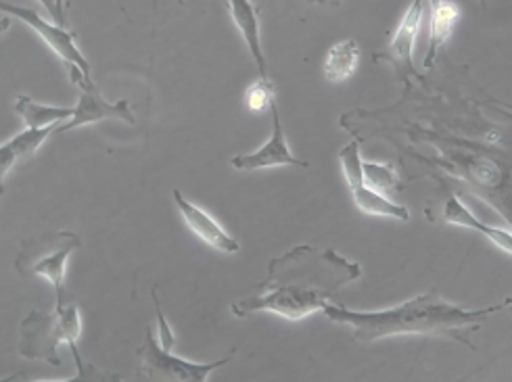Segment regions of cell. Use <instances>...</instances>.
Returning a JSON list of instances; mask_svg holds the SVG:
<instances>
[{
    "label": "cell",
    "mask_w": 512,
    "mask_h": 382,
    "mask_svg": "<svg viewBox=\"0 0 512 382\" xmlns=\"http://www.w3.org/2000/svg\"><path fill=\"white\" fill-rule=\"evenodd\" d=\"M360 276L362 268L337 251L301 245L274 257L266 280L255 286L249 297L232 303L230 312L237 318L270 312L299 322L331 303H339L341 286Z\"/></svg>",
    "instance_id": "cell-1"
},
{
    "label": "cell",
    "mask_w": 512,
    "mask_h": 382,
    "mask_svg": "<svg viewBox=\"0 0 512 382\" xmlns=\"http://www.w3.org/2000/svg\"><path fill=\"white\" fill-rule=\"evenodd\" d=\"M510 305L512 299H504L492 307L464 309L446 301L433 289L395 307L381 309V312H354L341 303H331L322 312L335 324L352 326L358 343H375L387 337H402V334H421V337L454 339L475 349L467 334L475 332L487 318Z\"/></svg>",
    "instance_id": "cell-2"
},
{
    "label": "cell",
    "mask_w": 512,
    "mask_h": 382,
    "mask_svg": "<svg viewBox=\"0 0 512 382\" xmlns=\"http://www.w3.org/2000/svg\"><path fill=\"white\" fill-rule=\"evenodd\" d=\"M80 332L82 318L76 303L55 305L53 314H40L32 309L28 318L19 324L17 351L26 360H42L59 368L61 357L57 353V345H76Z\"/></svg>",
    "instance_id": "cell-3"
},
{
    "label": "cell",
    "mask_w": 512,
    "mask_h": 382,
    "mask_svg": "<svg viewBox=\"0 0 512 382\" xmlns=\"http://www.w3.org/2000/svg\"><path fill=\"white\" fill-rule=\"evenodd\" d=\"M82 247V238L76 232H53L26 238L15 259V270L21 278L42 276L53 284L57 305L65 299V264L67 257Z\"/></svg>",
    "instance_id": "cell-4"
},
{
    "label": "cell",
    "mask_w": 512,
    "mask_h": 382,
    "mask_svg": "<svg viewBox=\"0 0 512 382\" xmlns=\"http://www.w3.org/2000/svg\"><path fill=\"white\" fill-rule=\"evenodd\" d=\"M232 349L226 357L212 364H197L182 360V357L172 355V351H166L161 345H157V339L153 332L147 328L145 345L136 351L138 364H141V376L147 380H168V382H205L216 368L226 366L232 357H235Z\"/></svg>",
    "instance_id": "cell-5"
},
{
    "label": "cell",
    "mask_w": 512,
    "mask_h": 382,
    "mask_svg": "<svg viewBox=\"0 0 512 382\" xmlns=\"http://www.w3.org/2000/svg\"><path fill=\"white\" fill-rule=\"evenodd\" d=\"M69 78H72V82L80 88V101L74 109V115L69 117L65 124H59L55 134L72 132L80 126L99 124V122H103V119H122V122L130 124V126L136 124L128 99H122L118 103L105 101L97 84L92 82V78L82 74V71L76 67H69Z\"/></svg>",
    "instance_id": "cell-6"
},
{
    "label": "cell",
    "mask_w": 512,
    "mask_h": 382,
    "mask_svg": "<svg viewBox=\"0 0 512 382\" xmlns=\"http://www.w3.org/2000/svg\"><path fill=\"white\" fill-rule=\"evenodd\" d=\"M339 161L343 167V174L349 186V193L354 197V203L360 211L368 213V216H379V218H395L400 222L410 220V211L404 205H398L389 201L379 190L370 188L364 182L362 172V153H360V142L352 140L345 145L339 153Z\"/></svg>",
    "instance_id": "cell-7"
},
{
    "label": "cell",
    "mask_w": 512,
    "mask_h": 382,
    "mask_svg": "<svg viewBox=\"0 0 512 382\" xmlns=\"http://www.w3.org/2000/svg\"><path fill=\"white\" fill-rule=\"evenodd\" d=\"M0 13H5L9 17H17L19 21L30 26L46 44L51 46V51L67 65V67H76L80 69L82 74L90 76V63L84 59V55L80 53V49L76 46V38L72 32H67L65 28H59L57 23L46 21L44 17H40L34 9H26V7H17L7 3V0H0Z\"/></svg>",
    "instance_id": "cell-8"
},
{
    "label": "cell",
    "mask_w": 512,
    "mask_h": 382,
    "mask_svg": "<svg viewBox=\"0 0 512 382\" xmlns=\"http://www.w3.org/2000/svg\"><path fill=\"white\" fill-rule=\"evenodd\" d=\"M272 113V136L266 142V145L258 151H253L249 155H237L230 159V165L239 172H253V170H264V167H274V165H297V167H310L308 161L297 159L285 138L283 122H281V113H278L276 101L270 105Z\"/></svg>",
    "instance_id": "cell-9"
},
{
    "label": "cell",
    "mask_w": 512,
    "mask_h": 382,
    "mask_svg": "<svg viewBox=\"0 0 512 382\" xmlns=\"http://www.w3.org/2000/svg\"><path fill=\"white\" fill-rule=\"evenodd\" d=\"M425 7L427 0H412V5L408 7L406 15L400 21V28L395 30L391 42L387 44V49L381 55H375L377 61H389L393 67H398L400 76L412 74V53H414V42L416 34L421 30V23L425 17Z\"/></svg>",
    "instance_id": "cell-10"
},
{
    "label": "cell",
    "mask_w": 512,
    "mask_h": 382,
    "mask_svg": "<svg viewBox=\"0 0 512 382\" xmlns=\"http://www.w3.org/2000/svg\"><path fill=\"white\" fill-rule=\"evenodd\" d=\"M172 195L184 224L189 226L193 234H197L205 245L222 253H237L241 249V245L235 241V238H232L212 216H209L205 209L193 205L191 201H186L180 190H174Z\"/></svg>",
    "instance_id": "cell-11"
},
{
    "label": "cell",
    "mask_w": 512,
    "mask_h": 382,
    "mask_svg": "<svg viewBox=\"0 0 512 382\" xmlns=\"http://www.w3.org/2000/svg\"><path fill=\"white\" fill-rule=\"evenodd\" d=\"M232 21L239 28L247 49L258 65L260 71V80H270L268 78V65H266V55L262 49V34H260V9L255 7L251 0H224Z\"/></svg>",
    "instance_id": "cell-12"
},
{
    "label": "cell",
    "mask_w": 512,
    "mask_h": 382,
    "mask_svg": "<svg viewBox=\"0 0 512 382\" xmlns=\"http://www.w3.org/2000/svg\"><path fill=\"white\" fill-rule=\"evenodd\" d=\"M55 130H57V126L40 128V130L28 128L26 132L17 134L13 140L5 142V145H0V197L5 195L7 174L13 170L17 163L32 157L40 149L42 142L49 138L51 134H55Z\"/></svg>",
    "instance_id": "cell-13"
},
{
    "label": "cell",
    "mask_w": 512,
    "mask_h": 382,
    "mask_svg": "<svg viewBox=\"0 0 512 382\" xmlns=\"http://www.w3.org/2000/svg\"><path fill=\"white\" fill-rule=\"evenodd\" d=\"M444 220H446V224H454V226H462V228L481 232L485 238H490V241L496 247H500L502 251L512 255V232L483 224L479 218L473 216V211L467 205H464L458 197L448 199L446 211H444Z\"/></svg>",
    "instance_id": "cell-14"
},
{
    "label": "cell",
    "mask_w": 512,
    "mask_h": 382,
    "mask_svg": "<svg viewBox=\"0 0 512 382\" xmlns=\"http://www.w3.org/2000/svg\"><path fill=\"white\" fill-rule=\"evenodd\" d=\"M460 19V7L452 0H441L439 7L431 11V26H429V51L423 59V67H433L441 46L452 36L456 23Z\"/></svg>",
    "instance_id": "cell-15"
},
{
    "label": "cell",
    "mask_w": 512,
    "mask_h": 382,
    "mask_svg": "<svg viewBox=\"0 0 512 382\" xmlns=\"http://www.w3.org/2000/svg\"><path fill=\"white\" fill-rule=\"evenodd\" d=\"M76 107H55V105H42L34 99L26 97V94H19L15 99V111L17 115L26 122L28 128L40 130V128H51L59 126L61 122H67L69 117L74 115Z\"/></svg>",
    "instance_id": "cell-16"
},
{
    "label": "cell",
    "mask_w": 512,
    "mask_h": 382,
    "mask_svg": "<svg viewBox=\"0 0 512 382\" xmlns=\"http://www.w3.org/2000/svg\"><path fill=\"white\" fill-rule=\"evenodd\" d=\"M360 55L362 53L356 40L337 42L329 51L327 61H324V76H327V80L333 84L345 82L356 71Z\"/></svg>",
    "instance_id": "cell-17"
},
{
    "label": "cell",
    "mask_w": 512,
    "mask_h": 382,
    "mask_svg": "<svg viewBox=\"0 0 512 382\" xmlns=\"http://www.w3.org/2000/svg\"><path fill=\"white\" fill-rule=\"evenodd\" d=\"M362 172H364V182L379 190V193H387V190H393L395 184H398V174H395V167L391 163H370L362 161Z\"/></svg>",
    "instance_id": "cell-18"
},
{
    "label": "cell",
    "mask_w": 512,
    "mask_h": 382,
    "mask_svg": "<svg viewBox=\"0 0 512 382\" xmlns=\"http://www.w3.org/2000/svg\"><path fill=\"white\" fill-rule=\"evenodd\" d=\"M247 107L255 113H262L266 109H270V105L276 101L274 99V86L270 80H260L255 82L253 86H249L247 94H245Z\"/></svg>",
    "instance_id": "cell-19"
},
{
    "label": "cell",
    "mask_w": 512,
    "mask_h": 382,
    "mask_svg": "<svg viewBox=\"0 0 512 382\" xmlns=\"http://www.w3.org/2000/svg\"><path fill=\"white\" fill-rule=\"evenodd\" d=\"M151 299H153V303H155V314H157V324H159L161 347H164L166 351H172L174 345H176V337H174V332H172V328H170V324H168V320H166V316H164V309H161V301H159V297H157V286H153Z\"/></svg>",
    "instance_id": "cell-20"
},
{
    "label": "cell",
    "mask_w": 512,
    "mask_h": 382,
    "mask_svg": "<svg viewBox=\"0 0 512 382\" xmlns=\"http://www.w3.org/2000/svg\"><path fill=\"white\" fill-rule=\"evenodd\" d=\"M38 3L49 11V15L55 19L59 28H65V7L59 3V0H38Z\"/></svg>",
    "instance_id": "cell-21"
},
{
    "label": "cell",
    "mask_w": 512,
    "mask_h": 382,
    "mask_svg": "<svg viewBox=\"0 0 512 382\" xmlns=\"http://www.w3.org/2000/svg\"><path fill=\"white\" fill-rule=\"evenodd\" d=\"M11 17H3V19H0V34H5L9 28H11Z\"/></svg>",
    "instance_id": "cell-22"
},
{
    "label": "cell",
    "mask_w": 512,
    "mask_h": 382,
    "mask_svg": "<svg viewBox=\"0 0 512 382\" xmlns=\"http://www.w3.org/2000/svg\"><path fill=\"white\" fill-rule=\"evenodd\" d=\"M308 3H314V5H339L341 0H308Z\"/></svg>",
    "instance_id": "cell-23"
},
{
    "label": "cell",
    "mask_w": 512,
    "mask_h": 382,
    "mask_svg": "<svg viewBox=\"0 0 512 382\" xmlns=\"http://www.w3.org/2000/svg\"><path fill=\"white\" fill-rule=\"evenodd\" d=\"M439 3H441V0H427V5H429V9L433 11V9H437L439 7Z\"/></svg>",
    "instance_id": "cell-24"
},
{
    "label": "cell",
    "mask_w": 512,
    "mask_h": 382,
    "mask_svg": "<svg viewBox=\"0 0 512 382\" xmlns=\"http://www.w3.org/2000/svg\"><path fill=\"white\" fill-rule=\"evenodd\" d=\"M479 3H481V7H487V0H479Z\"/></svg>",
    "instance_id": "cell-25"
},
{
    "label": "cell",
    "mask_w": 512,
    "mask_h": 382,
    "mask_svg": "<svg viewBox=\"0 0 512 382\" xmlns=\"http://www.w3.org/2000/svg\"><path fill=\"white\" fill-rule=\"evenodd\" d=\"M59 3H61V5H63V7H65V0H59Z\"/></svg>",
    "instance_id": "cell-26"
},
{
    "label": "cell",
    "mask_w": 512,
    "mask_h": 382,
    "mask_svg": "<svg viewBox=\"0 0 512 382\" xmlns=\"http://www.w3.org/2000/svg\"><path fill=\"white\" fill-rule=\"evenodd\" d=\"M178 3H180V5H182V3H184V0H178Z\"/></svg>",
    "instance_id": "cell-27"
}]
</instances>
